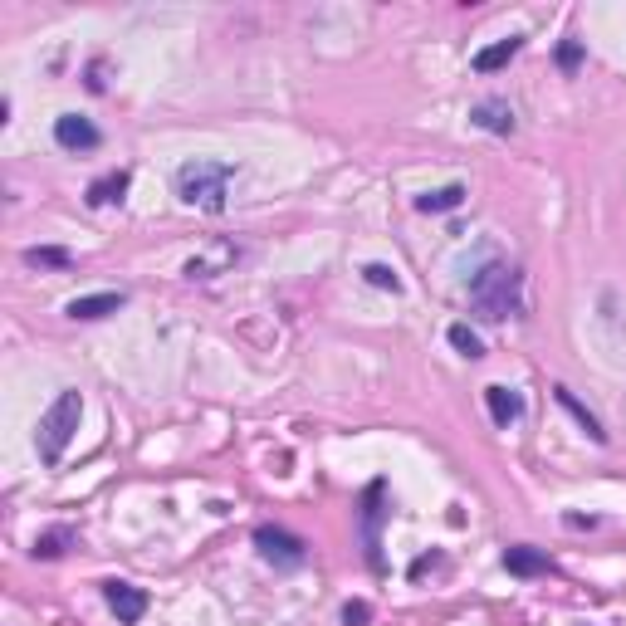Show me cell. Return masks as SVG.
<instances>
[{
  "label": "cell",
  "mask_w": 626,
  "mask_h": 626,
  "mask_svg": "<svg viewBox=\"0 0 626 626\" xmlns=\"http://www.w3.org/2000/svg\"><path fill=\"white\" fill-rule=\"evenodd\" d=\"M470 309L485 323H504V318L524 313V274L514 265H504V260L485 265L470 279Z\"/></svg>",
  "instance_id": "cell-1"
},
{
  "label": "cell",
  "mask_w": 626,
  "mask_h": 626,
  "mask_svg": "<svg viewBox=\"0 0 626 626\" xmlns=\"http://www.w3.org/2000/svg\"><path fill=\"white\" fill-rule=\"evenodd\" d=\"M230 181H235V162H211V157H191L177 167V196L191 211H211L221 216L225 196H230Z\"/></svg>",
  "instance_id": "cell-2"
},
{
  "label": "cell",
  "mask_w": 626,
  "mask_h": 626,
  "mask_svg": "<svg viewBox=\"0 0 626 626\" xmlns=\"http://www.w3.org/2000/svg\"><path fill=\"white\" fill-rule=\"evenodd\" d=\"M79 416H84V397L79 392H59L49 411L40 416V431H35V446H40V460L45 465H59L64 460V450L74 441V431H79Z\"/></svg>",
  "instance_id": "cell-3"
},
{
  "label": "cell",
  "mask_w": 626,
  "mask_h": 626,
  "mask_svg": "<svg viewBox=\"0 0 626 626\" xmlns=\"http://www.w3.org/2000/svg\"><path fill=\"white\" fill-rule=\"evenodd\" d=\"M255 548H260L265 563L284 568V573L304 568V558H309V543H304V538L289 534V529H274V524H260V529H255Z\"/></svg>",
  "instance_id": "cell-4"
},
{
  "label": "cell",
  "mask_w": 626,
  "mask_h": 626,
  "mask_svg": "<svg viewBox=\"0 0 626 626\" xmlns=\"http://www.w3.org/2000/svg\"><path fill=\"white\" fill-rule=\"evenodd\" d=\"M382 499H387V485L372 480L367 494H362V548H367V568L382 573Z\"/></svg>",
  "instance_id": "cell-5"
},
{
  "label": "cell",
  "mask_w": 626,
  "mask_h": 626,
  "mask_svg": "<svg viewBox=\"0 0 626 626\" xmlns=\"http://www.w3.org/2000/svg\"><path fill=\"white\" fill-rule=\"evenodd\" d=\"M103 597H108V607L118 612V622H123V626H137V622H142V612H147V592L133 587V582H123V578L103 582Z\"/></svg>",
  "instance_id": "cell-6"
},
{
  "label": "cell",
  "mask_w": 626,
  "mask_h": 626,
  "mask_svg": "<svg viewBox=\"0 0 626 626\" xmlns=\"http://www.w3.org/2000/svg\"><path fill=\"white\" fill-rule=\"evenodd\" d=\"M54 142H59L64 152H93V147L103 142V133L93 128L89 118H79V113H59V118H54Z\"/></svg>",
  "instance_id": "cell-7"
},
{
  "label": "cell",
  "mask_w": 626,
  "mask_h": 626,
  "mask_svg": "<svg viewBox=\"0 0 626 626\" xmlns=\"http://www.w3.org/2000/svg\"><path fill=\"white\" fill-rule=\"evenodd\" d=\"M504 568H509L514 578H538V573H553L548 553H538V548H529V543H514V548H504Z\"/></svg>",
  "instance_id": "cell-8"
},
{
  "label": "cell",
  "mask_w": 626,
  "mask_h": 626,
  "mask_svg": "<svg viewBox=\"0 0 626 626\" xmlns=\"http://www.w3.org/2000/svg\"><path fill=\"white\" fill-rule=\"evenodd\" d=\"M485 406H490L494 426H514L524 416V397L514 387H485Z\"/></svg>",
  "instance_id": "cell-9"
},
{
  "label": "cell",
  "mask_w": 626,
  "mask_h": 626,
  "mask_svg": "<svg viewBox=\"0 0 626 626\" xmlns=\"http://www.w3.org/2000/svg\"><path fill=\"white\" fill-rule=\"evenodd\" d=\"M475 128H485V133H499V137H509L519 123H514V108L509 103H499V98H490V103H475Z\"/></svg>",
  "instance_id": "cell-10"
},
{
  "label": "cell",
  "mask_w": 626,
  "mask_h": 626,
  "mask_svg": "<svg viewBox=\"0 0 626 626\" xmlns=\"http://www.w3.org/2000/svg\"><path fill=\"white\" fill-rule=\"evenodd\" d=\"M123 304H128V294H113V289H108V294H84V299L69 304V318H84V323H89V318H108V313H118Z\"/></svg>",
  "instance_id": "cell-11"
},
{
  "label": "cell",
  "mask_w": 626,
  "mask_h": 626,
  "mask_svg": "<svg viewBox=\"0 0 626 626\" xmlns=\"http://www.w3.org/2000/svg\"><path fill=\"white\" fill-rule=\"evenodd\" d=\"M128 186H133V172H108V177H98L89 186V206H113V201H123L128 196Z\"/></svg>",
  "instance_id": "cell-12"
},
{
  "label": "cell",
  "mask_w": 626,
  "mask_h": 626,
  "mask_svg": "<svg viewBox=\"0 0 626 626\" xmlns=\"http://www.w3.org/2000/svg\"><path fill=\"white\" fill-rule=\"evenodd\" d=\"M553 397H558V406H568V411H573V421H578V426L587 431V436H592V441H597V446H607V431H602V421H597V416H592V411H587V406H582L578 397L568 392V387H553Z\"/></svg>",
  "instance_id": "cell-13"
},
{
  "label": "cell",
  "mask_w": 626,
  "mask_h": 626,
  "mask_svg": "<svg viewBox=\"0 0 626 626\" xmlns=\"http://www.w3.org/2000/svg\"><path fill=\"white\" fill-rule=\"evenodd\" d=\"M519 49H524V40H519V35H509V40H499V45L480 49V54H475V74H494V69H504V64H509Z\"/></svg>",
  "instance_id": "cell-14"
},
{
  "label": "cell",
  "mask_w": 626,
  "mask_h": 626,
  "mask_svg": "<svg viewBox=\"0 0 626 626\" xmlns=\"http://www.w3.org/2000/svg\"><path fill=\"white\" fill-rule=\"evenodd\" d=\"M465 196H470V191H465L460 181H450V186H441V191H426V196H416V211H426V216H431V211H455Z\"/></svg>",
  "instance_id": "cell-15"
},
{
  "label": "cell",
  "mask_w": 626,
  "mask_h": 626,
  "mask_svg": "<svg viewBox=\"0 0 626 626\" xmlns=\"http://www.w3.org/2000/svg\"><path fill=\"white\" fill-rule=\"evenodd\" d=\"M225 260H235V250H230V245H221L216 255H196V260H186V279H211L216 265H225Z\"/></svg>",
  "instance_id": "cell-16"
},
{
  "label": "cell",
  "mask_w": 626,
  "mask_h": 626,
  "mask_svg": "<svg viewBox=\"0 0 626 626\" xmlns=\"http://www.w3.org/2000/svg\"><path fill=\"white\" fill-rule=\"evenodd\" d=\"M450 343H455V353H460V358H470V362L485 358V343L470 333V323H450Z\"/></svg>",
  "instance_id": "cell-17"
},
{
  "label": "cell",
  "mask_w": 626,
  "mask_h": 626,
  "mask_svg": "<svg viewBox=\"0 0 626 626\" xmlns=\"http://www.w3.org/2000/svg\"><path fill=\"white\" fill-rule=\"evenodd\" d=\"M25 265H45V269H64L69 265V250H54V245H45V250H25Z\"/></svg>",
  "instance_id": "cell-18"
},
{
  "label": "cell",
  "mask_w": 626,
  "mask_h": 626,
  "mask_svg": "<svg viewBox=\"0 0 626 626\" xmlns=\"http://www.w3.org/2000/svg\"><path fill=\"white\" fill-rule=\"evenodd\" d=\"M362 274H367V284H377V289H392V294L402 289V279H397V269L392 265H367Z\"/></svg>",
  "instance_id": "cell-19"
},
{
  "label": "cell",
  "mask_w": 626,
  "mask_h": 626,
  "mask_svg": "<svg viewBox=\"0 0 626 626\" xmlns=\"http://www.w3.org/2000/svg\"><path fill=\"white\" fill-rule=\"evenodd\" d=\"M64 543H69L64 529H59V534H45L40 543H35V558H59V553H64Z\"/></svg>",
  "instance_id": "cell-20"
},
{
  "label": "cell",
  "mask_w": 626,
  "mask_h": 626,
  "mask_svg": "<svg viewBox=\"0 0 626 626\" xmlns=\"http://www.w3.org/2000/svg\"><path fill=\"white\" fill-rule=\"evenodd\" d=\"M558 64L573 74V69L582 64V40H563V45H558Z\"/></svg>",
  "instance_id": "cell-21"
},
{
  "label": "cell",
  "mask_w": 626,
  "mask_h": 626,
  "mask_svg": "<svg viewBox=\"0 0 626 626\" xmlns=\"http://www.w3.org/2000/svg\"><path fill=\"white\" fill-rule=\"evenodd\" d=\"M372 622V607H367V602H348V607H343V626H367Z\"/></svg>",
  "instance_id": "cell-22"
}]
</instances>
